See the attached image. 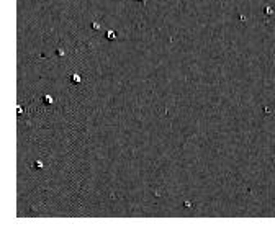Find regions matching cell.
Instances as JSON below:
<instances>
[{"instance_id":"obj_2","label":"cell","mask_w":275,"mask_h":234,"mask_svg":"<svg viewBox=\"0 0 275 234\" xmlns=\"http://www.w3.org/2000/svg\"><path fill=\"white\" fill-rule=\"evenodd\" d=\"M44 103H46V105H53V103H54V98L51 97V95H46V97H44Z\"/></svg>"},{"instance_id":"obj_3","label":"cell","mask_w":275,"mask_h":234,"mask_svg":"<svg viewBox=\"0 0 275 234\" xmlns=\"http://www.w3.org/2000/svg\"><path fill=\"white\" fill-rule=\"evenodd\" d=\"M34 167H36V169H43V162H41V160H36V162H34Z\"/></svg>"},{"instance_id":"obj_1","label":"cell","mask_w":275,"mask_h":234,"mask_svg":"<svg viewBox=\"0 0 275 234\" xmlns=\"http://www.w3.org/2000/svg\"><path fill=\"white\" fill-rule=\"evenodd\" d=\"M71 80H72V82H74V84H79V82H80V80H82V79H80V75H79V74H72V77H71Z\"/></svg>"}]
</instances>
